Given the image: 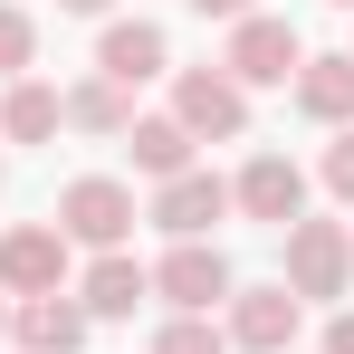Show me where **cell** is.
Returning a JSON list of instances; mask_svg holds the SVG:
<instances>
[{"label":"cell","mask_w":354,"mask_h":354,"mask_svg":"<svg viewBox=\"0 0 354 354\" xmlns=\"http://www.w3.org/2000/svg\"><path fill=\"white\" fill-rule=\"evenodd\" d=\"M10 326H19V354H77L86 345V306H67V297H19Z\"/></svg>","instance_id":"obj_11"},{"label":"cell","mask_w":354,"mask_h":354,"mask_svg":"<svg viewBox=\"0 0 354 354\" xmlns=\"http://www.w3.org/2000/svg\"><path fill=\"white\" fill-rule=\"evenodd\" d=\"M345 278H354L345 221H288V278H278V288H288L297 306H316V297H345Z\"/></svg>","instance_id":"obj_2"},{"label":"cell","mask_w":354,"mask_h":354,"mask_svg":"<svg viewBox=\"0 0 354 354\" xmlns=\"http://www.w3.org/2000/svg\"><path fill=\"white\" fill-rule=\"evenodd\" d=\"M0 335H10V306H0Z\"/></svg>","instance_id":"obj_23"},{"label":"cell","mask_w":354,"mask_h":354,"mask_svg":"<svg viewBox=\"0 0 354 354\" xmlns=\"http://www.w3.org/2000/svg\"><path fill=\"white\" fill-rule=\"evenodd\" d=\"M58 124H67V106H58V86H39V77H19V86L0 96V134H10V144H48Z\"/></svg>","instance_id":"obj_14"},{"label":"cell","mask_w":354,"mask_h":354,"mask_svg":"<svg viewBox=\"0 0 354 354\" xmlns=\"http://www.w3.org/2000/svg\"><path fill=\"white\" fill-rule=\"evenodd\" d=\"M67 288V230L58 221H29V230L0 239V297H58Z\"/></svg>","instance_id":"obj_6"},{"label":"cell","mask_w":354,"mask_h":354,"mask_svg":"<svg viewBox=\"0 0 354 354\" xmlns=\"http://www.w3.org/2000/svg\"><path fill=\"white\" fill-rule=\"evenodd\" d=\"M96 77L124 86V96L153 86V77H163V29H153V19H115V29L96 39Z\"/></svg>","instance_id":"obj_8"},{"label":"cell","mask_w":354,"mask_h":354,"mask_svg":"<svg viewBox=\"0 0 354 354\" xmlns=\"http://www.w3.org/2000/svg\"><path fill=\"white\" fill-rule=\"evenodd\" d=\"M326 192H335V201H354V124L326 144Z\"/></svg>","instance_id":"obj_19"},{"label":"cell","mask_w":354,"mask_h":354,"mask_svg":"<svg viewBox=\"0 0 354 354\" xmlns=\"http://www.w3.org/2000/svg\"><path fill=\"white\" fill-rule=\"evenodd\" d=\"M230 211L268 221V230H288V221H306V173H297L288 153H259V163L230 182Z\"/></svg>","instance_id":"obj_7"},{"label":"cell","mask_w":354,"mask_h":354,"mask_svg":"<svg viewBox=\"0 0 354 354\" xmlns=\"http://www.w3.org/2000/svg\"><path fill=\"white\" fill-rule=\"evenodd\" d=\"M201 19H249V0H192Z\"/></svg>","instance_id":"obj_21"},{"label":"cell","mask_w":354,"mask_h":354,"mask_svg":"<svg viewBox=\"0 0 354 354\" xmlns=\"http://www.w3.org/2000/svg\"><path fill=\"white\" fill-rule=\"evenodd\" d=\"M173 124L192 134V144H239V134H249V96H239L221 67H192V77L173 86Z\"/></svg>","instance_id":"obj_3"},{"label":"cell","mask_w":354,"mask_h":354,"mask_svg":"<svg viewBox=\"0 0 354 354\" xmlns=\"http://www.w3.org/2000/svg\"><path fill=\"white\" fill-rule=\"evenodd\" d=\"M29 58H39V29H29V10H10V0H0V77H19Z\"/></svg>","instance_id":"obj_18"},{"label":"cell","mask_w":354,"mask_h":354,"mask_svg":"<svg viewBox=\"0 0 354 354\" xmlns=\"http://www.w3.org/2000/svg\"><path fill=\"white\" fill-rule=\"evenodd\" d=\"M326 354H354V306L335 316V326H326Z\"/></svg>","instance_id":"obj_20"},{"label":"cell","mask_w":354,"mask_h":354,"mask_svg":"<svg viewBox=\"0 0 354 354\" xmlns=\"http://www.w3.org/2000/svg\"><path fill=\"white\" fill-rule=\"evenodd\" d=\"M153 297V268H134L124 249H96V268H86V316H134Z\"/></svg>","instance_id":"obj_13"},{"label":"cell","mask_w":354,"mask_h":354,"mask_svg":"<svg viewBox=\"0 0 354 354\" xmlns=\"http://www.w3.org/2000/svg\"><path fill=\"white\" fill-rule=\"evenodd\" d=\"M124 144H134V163H144V173H153V182H173V173H192V134H182L173 115H134V124H124Z\"/></svg>","instance_id":"obj_15"},{"label":"cell","mask_w":354,"mask_h":354,"mask_svg":"<svg viewBox=\"0 0 354 354\" xmlns=\"http://www.w3.org/2000/svg\"><path fill=\"white\" fill-rule=\"evenodd\" d=\"M153 297H163L173 316H211V306L230 297V259H221L211 239H173V259L153 268Z\"/></svg>","instance_id":"obj_5"},{"label":"cell","mask_w":354,"mask_h":354,"mask_svg":"<svg viewBox=\"0 0 354 354\" xmlns=\"http://www.w3.org/2000/svg\"><path fill=\"white\" fill-rule=\"evenodd\" d=\"M221 211H230V182H221V173H173L163 192H153V221H163L173 239H201Z\"/></svg>","instance_id":"obj_10"},{"label":"cell","mask_w":354,"mask_h":354,"mask_svg":"<svg viewBox=\"0 0 354 354\" xmlns=\"http://www.w3.org/2000/svg\"><path fill=\"white\" fill-rule=\"evenodd\" d=\"M153 354H230V335H221L211 316H173V326L153 335Z\"/></svg>","instance_id":"obj_17"},{"label":"cell","mask_w":354,"mask_h":354,"mask_svg":"<svg viewBox=\"0 0 354 354\" xmlns=\"http://www.w3.org/2000/svg\"><path fill=\"white\" fill-rule=\"evenodd\" d=\"M58 106H67V124H77V134H124V124H134V96H124V86H106V77L67 86Z\"/></svg>","instance_id":"obj_16"},{"label":"cell","mask_w":354,"mask_h":354,"mask_svg":"<svg viewBox=\"0 0 354 354\" xmlns=\"http://www.w3.org/2000/svg\"><path fill=\"white\" fill-rule=\"evenodd\" d=\"M297 67H306V39H297L288 19H230V58H221V77H230L239 96L249 86H297Z\"/></svg>","instance_id":"obj_1"},{"label":"cell","mask_w":354,"mask_h":354,"mask_svg":"<svg viewBox=\"0 0 354 354\" xmlns=\"http://www.w3.org/2000/svg\"><path fill=\"white\" fill-rule=\"evenodd\" d=\"M288 335H297V297L288 288H230V345L288 354Z\"/></svg>","instance_id":"obj_9"},{"label":"cell","mask_w":354,"mask_h":354,"mask_svg":"<svg viewBox=\"0 0 354 354\" xmlns=\"http://www.w3.org/2000/svg\"><path fill=\"white\" fill-rule=\"evenodd\" d=\"M335 10H354V0H335Z\"/></svg>","instance_id":"obj_24"},{"label":"cell","mask_w":354,"mask_h":354,"mask_svg":"<svg viewBox=\"0 0 354 354\" xmlns=\"http://www.w3.org/2000/svg\"><path fill=\"white\" fill-rule=\"evenodd\" d=\"M58 10H86V19H96V10H106V0H58Z\"/></svg>","instance_id":"obj_22"},{"label":"cell","mask_w":354,"mask_h":354,"mask_svg":"<svg viewBox=\"0 0 354 354\" xmlns=\"http://www.w3.org/2000/svg\"><path fill=\"white\" fill-rule=\"evenodd\" d=\"M58 230L86 239V249H124V230H134V192H124L115 173H86L58 192Z\"/></svg>","instance_id":"obj_4"},{"label":"cell","mask_w":354,"mask_h":354,"mask_svg":"<svg viewBox=\"0 0 354 354\" xmlns=\"http://www.w3.org/2000/svg\"><path fill=\"white\" fill-rule=\"evenodd\" d=\"M297 106L316 124H354V48H326L297 67Z\"/></svg>","instance_id":"obj_12"}]
</instances>
